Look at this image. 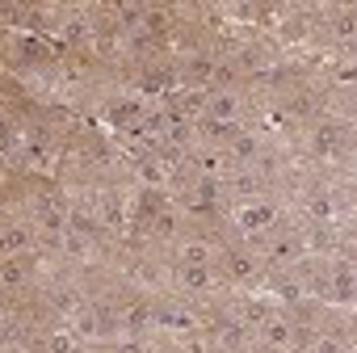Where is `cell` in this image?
Returning <instances> with one entry per match:
<instances>
[{
    "mask_svg": "<svg viewBox=\"0 0 357 353\" xmlns=\"http://www.w3.org/2000/svg\"><path fill=\"white\" fill-rule=\"evenodd\" d=\"M265 265L273 269V273H298V265L311 257L307 253V240H303V232H294V227H278L273 236H265Z\"/></svg>",
    "mask_w": 357,
    "mask_h": 353,
    "instance_id": "6da1fadb",
    "label": "cell"
},
{
    "mask_svg": "<svg viewBox=\"0 0 357 353\" xmlns=\"http://www.w3.org/2000/svg\"><path fill=\"white\" fill-rule=\"evenodd\" d=\"M151 324H155V332H172V336H194L202 328L198 311H190L185 303H172V299L151 303Z\"/></svg>",
    "mask_w": 357,
    "mask_h": 353,
    "instance_id": "7a4b0ae2",
    "label": "cell"
},
{
    "mask_svg": "<svg viewBox=\"0 0 357 353\" xmlns=\"http://www.w3.org/2000/svg\"><path fill=\"white\" fill-rule=\"evenodd\" d=\"M236 227H240V236H273L282 227V211L273 202H240Z\"/></svg>",
    "mask_w": 357,
    "mask_h": 353,
    "instance_id": "3957f363",
    "label": "cell"
},
{
    "mask_svg": "<svg viewBox=\"0 0 357 353\" xmlns=\"http://www.w3.org/2000/svg\"><path fill=\"white\" fill-rule=\"evenodd\" d=\"M55 253H59V261H63L68 269L97 265V240H93V232H76V227H68V232L59 236Z\"/></svg>",
    "mask_w": 357,
    "mask_h": 353,
    "instance_id": "277c9868",
    "label": "cell"
},
{
    "mask_svg": "<svg viewBox=\"0 0 357 353\" xmlns=\"http://www.w3.org/2000/svg\"><path fill=\"white\" fill-rule=\"evenodd\" d=\"M38 232L30 219H0V257H26L34 253Z\"/></svg>",
    "mask_w": 357,
    "mask_h": 353,
    "instance_id": "5b68a950",
    "label": "cell"
},
{
    "mask_svg": "<svg viewBox=\"0 0 357 353\" xmlns=\"http://www.w3.org/2000/svg\"><path fill=\"white\" fill-rule=\"evenodd\" d=\"M202 118H211V122H236V126H240V118H244V97H240V89H206Z\"/></svg>",
    "mask_w": 357,
    "mask_h": 353,
    "instance_id": "8992f818",
    "label": "cell"
},
{
    "mask_svg": "<svg viewBox=\"0 0 357 353\" xmlns=\"http://www.w3.org/2000/svg\"><path fill=\"white\" fill-rule=\"evenodd\" d=\"M252 340H257V345H265V349H273V353H286V349L294 345V320H286V315L269 311V315L252 328Z\"/></svg>",
    "mask_w": 357,
    "mask_h": 353,
    "instance_id": "52a82bcc",
    "label": "cell"
},
{
    "mask_svg": "<svg viewBox=\"0 0 357 353\" xmlns=\"http://www.w3.org/2000/svg\"><path fill=\"white\" fill-rule=\"evenodd\" d=\"M324 299L353 307V261H332V269L324 278Z\"/></svg>",
    "mask_w": 357,
    "mask_h": 353,
    "instance_id": "ba28073f",
    "label": "cell"
},
{
    "mask_svg": "<svg viewBox=\"0 0 357 353\" xmlns=\"http://www.w3.org/2000/svg\"><path fill=\"white\" fill-rule=\"evenodd\" d=\"M176 286L194 299H211L215 294V269L211 265H176Z\"/></svg>",
    "mask_w": 357,
    "mask_h": 353,
    "instance_id": "9c48e42d",
    "label": "cell"
},
{
    "mask_svg": "<svg viewBox=\"0 0 357 353\" xmlns=\"http://www.w3.org/2000/svg\"><path fill=\"white\" fill-rule=\"evenodd\" d=\"M34 286V273L22 257H0V294H26Z\"/></svg>",
    "mask_w": 357,
    "mask_h": 353,
    "instance_id": "30bf717a",
    "label": "cell"
},
{
    "mask_svg": "<svg viewBox=\"0 0 357 353\" xmlns=\"http://www.w3.org/2000/svg\"><path fill=\"white\" fill-rule=\"evenodd\" d=\"M43 294H47V303H51V307H55V311L63 315V324H68V320H72V315H76V311L84 307V294H80V290H76L72 282H51V286H47Z\"/></svg>",
    "mask_w": 357,
    "mask_h": 353,
    "instance_id": "8fae6325",
    "label": "cell"
},
{
    "mask_svg": "<svg viewBox=\"0 0 357 353\" xmlns=\"http://www.w3.org/2000/svg\"><path fill=\"white\" fill-rule=\"evenodd\" d=\"M181 72H185V80H190L194 89H202V84H206V89H215V72H219V59L198 51V55H185V59H181Z\"/></svg>",
    "mask_w": 357,
    "mask_h": 353,
    "instance_id": "7c38bea8",
    "label": "cell"
},
{
    "mask_svg": "<svg viewBox=\"0 0 357 353\" xmlns=\"http://www.w3.org/2000/svg\"><path fill=\"white\" fill-rule=\"evenodd\" d=\"M223 265H227V273H231L236 282H257V273H261V261H257V253H248V248H231V253L223 257Z\"/></svg>",
    "mask_w": 357,
    "mask_h": 353,
    "instance_id": "4fadbf2b",
    "label": "cell"
},
{
    "mask_svg": "<svg viewBox=\"0 0 357 353\" xmlns=\"http://www.w3.org/2000/svg\"><path fill=\"white\" fill-rule=\"evenodd\" d=\"M265 186H269V181L261 176V168H231V194H236L240 202L257 198V194H261Z\"/></svg>",
    "mask_w": 357,
    "mask_h": 353,
    "instance_id": "5bb4252c",
    "label": "cell"
},
{
    "mask_svg": "<svg viewBox=\"0 0 357 353\" xmlns=\"http://www.w3.org/2000/svg\"><path fill=\"white\" fill-rule=\"evenodd\" d=\"M176 265H215L211 240H176Z\"/></svg>",
    "mask_w": 357,
    "mask_h": 353,
    "instance_id": "9a60e30c",
    "label": "cell"
},
{
    "mask_svg": "<svg viewBox=\"0 0 357 353\" xmlns=\"http://www.w3.org/2000/svg\"><path fill=\"white\" fill-rule=\"evenodd\" d=\"M118 328H122V336H143V332H151V328H155V324H151V303L126 307V311L118 315Z\"/></svg>",
    "mask_w": 357,
    "mask_h": 353,
    "instance_id": "2e32d148",
    "label": "cell"
},
{
    "mask_svg": "<svg viewBox=\"0 0 357 353\" xmlns=\"http://www.w3.org/2000/svg\"><path fill=\"white\" fill-rule=\"evenodd\" d=\"M190 194H194V202H198V206H215V202L223 198V181H219V176H202V172H194Z\"/></svg>",
    "mask_w": 357,
    "mask_h": 353,
    "instance_id": "e0dca14e",
    "label": "cell"
},
{
    "mask_svg": "<svg viewBox=\"0 0 357 353\" xmlns=\"http://www.w3.org/2000/svg\"><path fill=\"white\" fill-rule=\"evenodd\" d=\"M76 349H80V336H76L68 324L51 328V332H47V340H43V353H76Z\"/></svg>",
    "mask_w": 357,
    "mask_h": 353,
    "instance_id": "ac0fdd59",
    "label": "cell"
},
{
    "mask_svg": "<svg viewBox=\"0 0 357 353\" xmlns=\"http://www.w3.org/2000/svg\"><path fill=\"white\" fill-rule=\"evenodd\" d=\"M176 232H181V219H176L172 211H155V215H151V236H155V240L168 244V240H176Z\"/></svg>",
    "mask_w": 357,
    "mask_h": 353,
    "instance_id": "d6986e66",
    "label": "cell"
},
{
    "mask_svg": "<svg viewBox=\"0 0 357 353\" xmlns=\"http://www.w3.org/2000/svg\"><path fill=\"white\" fill-rule=\"evenodd\" d=\"M307 353H353V345L349 340H340L336 332H319L315 340H311V349Z\"/></svg>",
    "mask_w": 357,
    "mask_h": 353,
    "instance_id": "ffe728a7",
    "label": "cell"
},
{
    "mask_svg": "<svg viewBox=\"0 0 357 353\" xmlns=\"http://www.w3.org/2000/svg\"><path fill=\"white\" fill-rule=\"evenodd\" d=\"M22 156H26V164H38V160H47V135H30V139L22 143Z\"/></svg>",
    "mask_w": 357,
    "mask_h": 353,
    "instance_id": "44dd1931",
    "label": "cell"
},
{
    "mask_svg": "<svg viewBox=\"0 0 357 353\" xmlns=\"http://www.w3.org/2000/svg\"><path fill=\"white\" fill-rule=\"evenodd\" d=\"M63 34H68L72 43H80V38L89 34V22H84V13H72V17L63 22Z\"/></svg>",
    "mask_w": 357,
    "mask_h": 353,
    "instance_id": "7402d4cb",
    "label": "cell"
},
{
    "mask_svg": "<svg viewBox=\"0 0 357 353\" xmlns=\"http://www.w3.org/2000/svg\"><path fill=\"white\" fill-rule=\"evenodd\" d=\"M332 34H336V38H344V43L353 38V13H349V9H344V13H336V22H332Z\"/></svg>",
    "mask_w": 357,
    "mask_h": 353,
    "instance_id": "603a6c76",
    "label": "cell"
},
{
    "mask_svg": "<svg viewBox=\"0 0 357 353\" xmlns=\"http://www.w3.org/2000/svg\"><path fill=\"white\" fill-rule=\"evenodd\" d=\"M0 17H5L9 26H22V17H26V9H22V5H0Z\"/></svg>",
    "mask_w": 357,
    "mask_h": 353,
    "instance_id": "cb8c5ba5",
    "label": "cell"
},
{
    "mask_svg": "<svg viewBox=\"0 0 357 353\" xmlns=\"http://www.w3.org/2000/svg\"><path fill=\"white\" fill-rule=\"evenodd\" d=\"M9 135H13V118H9V114H0V151L9 147Z\"/></svg>",
    "mask_w": 357,
    "mask_h": 353,
    "instance_id": "d4e9b609",
    "label": "cell"
}]
</instances>
